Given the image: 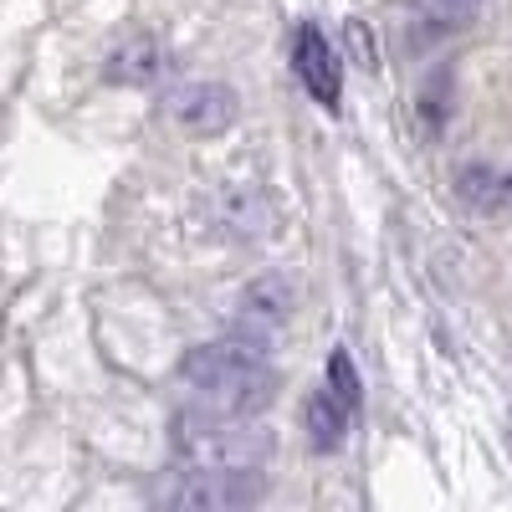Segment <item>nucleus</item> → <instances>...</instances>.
I'll use <instances>...</instances> for the list:
<instances>
[{"label": "nucleus", "mask_w": 512, "mask_h": 512, "mask_svg": "<svg viewBox=\"0 0 512 512\" xmlns=\"http://www.w3.org/2000/svg\"><path fill=\"white\" fill-rule=\"evenodd\" d=\"M180 379L195 390L205 410H226V415H256L272 400V359H267V338L256 333H231L216 344H200L185 354Z\"/></svg>", "instance_id": "f257e3e1"}, {"label": "nucleus", "mask_w": 512, "mask_h": 512, "mask_svg": "<svg viewBox=\"0 0 512 512\" xmlns=\"http://www.w3.org/2000/svg\"><path fill=\"white\" fill-rule=\"evenodd\" d=\"M267 451H272V436L246 425V415L200 405L175 420V456L190 466H262Z\"/></svg>", "instance_id": "f03ea898"}, {"label": "nucleus", "mask_w": 512, "mask_h": 512, "mask_svg": "<svg viewBox=\"0 0 512 512\" xmlns=\"http://www.w3.org/2000/svg\"><path fill=\"white\" fill-rule=\"evenodd\" d=\"M175 512H236L262 502V472L256 466H180L164 487Z\"/></svg>", "instance_id": "7ed1b4c3"}, {"label": "nucleus", "mask_w": 512, "mask_h": 512, "mask_svg": "<svg viewBox=\"0 0 512 512\" xmlns=\"http://www.w3.org/2000/svg\"><path fill=\"white\" fill-rule=\"evenodd\" d=\"M354 415H359V369H354L349 349H333L323 390L308 405V441H313V451H338L344 446Z\"/></svg>", "instance_id": "20e7f679"}, {"label": "nucleus", "mask_w": 512, "mask_h": 512, "mask_svg": "<svg viewBox=\"0 0 512 512\" xmlns=\"http://www.w3.org/2000/svg\"><path fill=\"white\" fill-rule=\"evenodd\" d=\"M292 72L313 93V103L338 108V98H344V67H338L328 36L313 21H303V26H297V36H292Z\"/></svg>", "instance_id": "39448f33"}, {"label": "nucleus", "mask_w": 512, "mask_h": 512, "mask_svg": "<svg viewBox=\"0 0 512 512\" xmlns=\"http://www.w3.org/2000/svg\"><path fill=\"white\" fill-rule=\"evenodd\" d=\"M297 308V292H292V277L282 272H267L241 287L236 297V333H256V338H272V328H282Z\"/></svg>", "instance_id": "423d86ee"}, {"label": "nucleus", "mask_w": 512, "mask_h": 512, "mask_svg": "<svg viewBox=\"0 0 512 512\" xmlns=\"http://www.w3.org/2000/svg\"><path fill=\"white\" fill-rule=\"evenodd\" d=\"M169 118L190 134H221L236 118V93L226 82H185V88L169 93Z\"/></svg>", "instance_id": "0eeeda50"}, {"label": "nucleus", "mask_w": 512, "mask_h": 512, "mask_svg": "<svg viewBox=\"0 0 512 512\" xmlns=\"http://www.w3.org/2000/svg\"><path fill=\"white\" fill-rule=\"evenodd\" d=\"M164 67H169V52L159 47L154 36H128V41H118V47L108 52L103 72L113 82H123V88H149V82L164 77Z\"/></svg>", "instance_id": "6e6552de"}, {"label": "nucleus", "mask_w": 512, "mask_h": 512, "mask_svg": "<svg viewBox=\"0 0 512 512\" xmlns=\"http://www.w3.org/2000/svg\"><path fill=\"white\" fill-rule=\"evenodd\" d=\"M456 195L477 210V216H497V210L512 200V175H502V169L492 164H466L456 175Z\"/></svg>", "instance_id": "1a4fd4ad"}, {"label": "nucleus", "mask_w": 512, "mask_h": 512, "mask_svg": "<svg viewBox=\"0 0 512 512\" xmlns=\"http://www.w3.org/2000/svg\"><path fill=\"white\" fill-rule=\"evenodd\" d=\"M482 0H415V31L420 36H451L466 21H477Z\"/></svg>", "instance_id": "9d476101"}]
</instances>
